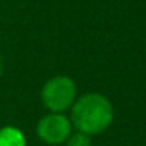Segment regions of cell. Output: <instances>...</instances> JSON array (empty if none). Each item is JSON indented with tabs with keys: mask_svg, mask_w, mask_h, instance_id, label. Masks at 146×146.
<instances>
[{
	"mask_svg": "<svg viewBox=\"0 0 146 146\" xmlns=\"http://www.w3.org/2000/svg\"><path fill=\"white\" fill-rule=\"evenodd\" d=\"M66 146H92L90 136L85 135L82 132H78L75 135H70L66 140Z\"/></svg>",
	"mask_w": 146,
	"mask_h": 146,
	"instance_id": "obj_5",
	"label": "cell"
},
{
	"mask_svg": "<svg viewBox=\"0 0 146 146\" xmlns=\"http://www.w3.org/2000/svg\"><path fill=\"white\" fill-rule=\"evenodd\" d=\"M3 72H5V60H3V56L0 54V76L3 75Z\"/></svg>",
	"mask_w": 146,
	"mask_h": 146,
	"instance_id": "obj_6",
	"label": "cell"
},
{
	"mask_svg": "<svg viewBox=\"0 0 146 146\" xmlns=\"http://www.w3.org/2000/svg\"><path fill=\"white\" fill-rule=\"evenodd\" d=\"M42 100L43 105L54 112L62 113L70 106H73L76 100V86L67 76H56L47 80L42 89Z\"/></svg>",
	"mask_w": 146,
	"mask_h": 146,
	"instance_id": "obj_2",
	"label": "cell"
},
{
	"mask_svg": "<svg viewBox=\"0 0 146 146\" xmlns=\"http://www.w3.org/2000/svg\"><path fill=\"white\" fill-rule=\"evenodd\" d=\"M72 130V122L62 113H49L37 123L39 137L49 145H59L67 140Z\"/></svg>",
	"mask_w": 146,
	"mask_h": 146,
	"instance_id": "obj_3",
	"label": "cell"
},
{
	"mask_svg": "<svg viewBox=\"0 0 146 146\" xmlns=\"http://www.w3.org/2000/svg\"><path fill=\"white\" fill-rule=\"evenodd\" d=\"M0 146H26L23 133L13 126L0 129Z\"/></svg>",
	"mask_w": 146,
	"mask_h": 146,
	"instance_id": "obj_4",
	"label": "cell"
},
{
	"mask_svg": "<svg viewBox=\"0 0 146 146\" xmlns=\"http://www.w3.org/2000/svg\"><path fill=\"white\" fill-rule=\"evenodd\" d=\"M113 120V106L100 93H88L75 100L72 108V123L85 135H98L106 130Z\"/></svg>",
	"mask_w": 146,
	"mask_h": 146,
	"instance_id": "obj_1",
	"label": "cell"
}]
</instances>
